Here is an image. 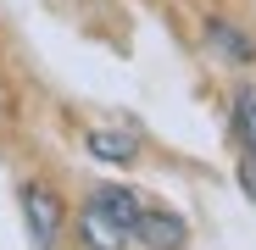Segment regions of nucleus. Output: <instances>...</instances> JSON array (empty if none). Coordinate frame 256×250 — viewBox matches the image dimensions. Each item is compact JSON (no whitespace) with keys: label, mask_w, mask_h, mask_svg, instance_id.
<instances>
[{"label":"nucleus","mask_w":256,"mask_h":250,"mask_svg":"<svg viewBox=\"0 0 256 250\" xmlns=\"http://www.w3.org/2000/svg\"><path fill=\"white\" fill-rule=\"evenodd\" d=\"M22 212H28L34 250H50V239H56V228H62V195L45 189V184H28V189H22Z\"/></svg>","instance_id":"f257e3e1"},{"label":"nucleus","mask_w":256,"mask_h":250,"mask_svg":"<svg viewBox=\"0 0 256 250\" xmlns=\"http://www.w3.org/2000/svg\"><path fill=\"white\" fill-rule=\"evenodd\" d=\"M134 239H140L145 250H184L190 228H184V217L162 212V206H145V212H140V223H134Z\"/></svg>","instance_id":"f03ea898"},{"label":"nucleus","mask_w":256,"mask_h":250,"mask_svg":"<svg viewBox=\"0 0 256 250\" xmlns=\"http://www.w3.org/2000/svg\"><path fill=\"white\" fill-rule=\"evenodd\" d=\"M78 234H84L90 250H122V245H128V228L106 212V206H95V200L78 212Z\"/></svg>","instance_id":"7ed1b4c3"},{"label":"nucleus","mask_w":256,"mask_h":250,"mask_svg":"<svg viewBox=\"0 0 256 250\" xmlns=\"http://www.w3.org/2000/svg\"><path fill=\"white\" fill-rule=\"evenodd\" d=\"M90 156L95 161H112V167H128L140 156V134H122V128H95L90 134Z\"/></svg>","instance_id":"20e7f679"},{"label":"nucleus","mask_w":256,"mask_h":250,"mask_svg":"<svg viewBox=\"0 0 256 250\" xmlns=\"http://www.w3.org/2000/svg\"><path fill=\"white\" fill-rule=\"evenodd\" d=\"M90 200H95V206H106V212L128 228V239H134V223H140V212H145V200H140L134 189H95Z\"/></svg>","instance_id":"39448f33"},{"label":"nucleus","mask_w":256,"mask_h":250,"mask_svg":"<svg viewBox=\"0 0 256 250\" xmlns=\"http://www.w3.org/2000/svg\"><path fill=\"white\" fill-rule=\"evenodd\" d=\"M234 128H240L245 150H256V83H240L234 89Z\"/></svg>","instance_id":"423d86ee"},{"label":"nucleus","mask_w":256,"mask_h":250,"mask_svg":"<svg viewBox=\"0 0 256 250\" xmlns=\"http://www.w3.org/2000/svg\"><path fill=\"white\" fill-rule=\"evenodd\" d=\"M206 39H212L223 56H234V61H250V56H256V45H250V39H240L228 22H206Z\"/></svg>","instance_id":"0eeeda50"},{"label":"nucleus","mask_w":256,"mask_h":250,"mask_svg":"<svg viewBox=\"0 0 256 250\" xmlns=\"http://www.w3.org/2000/svg\"><path fill=\"white\" fill-rule=\"evenodd\" d=\"M240 189H245V195L256 200V150H250V156L240 161Z\"/></svg>","instance_id":"6e6552de"}]
</instances>
